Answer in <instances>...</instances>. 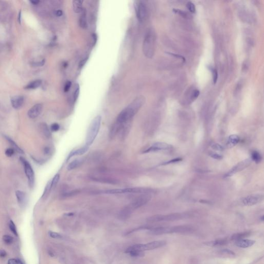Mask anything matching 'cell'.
Instances as JSON below:
<instances>
[{"label":"cell","instance_id":"obj_1","mask_svg":"<svg viewBox=\"0 0 264 264\" xmlns=\"http://www.w3.org/2000/svg\"><path fill=\"white\" fill-rule=\"evenodd\" d=\"M145 98L143 96L136 97L130 105H128L118 116L114 125L119 128V131L139 111L140 108L145 103Z\"/></svg>","mask_w":264,"mask_h":264},{"label":"cell","instance_id":"obj_2","mask_svg":"<svg viewBox=\"0 0 264 264\" xmlns=\"http://www.w3.org/2000/svg\"><path fill=\"white\" fill-rule=\"evenodd\" d=\"M193 230L192 226L187 225L172 227H158L150 229L149 233L153 235H160L171 233H187L192 232Z\"/></svg>","mask_w":264,"mask_h":264},{"label":"cell","instance_id":"obj_3","mask_svg":"<svg viewBox=\"0 0 264 264\" xmlns=\"http://www.w3.org/2000/svg\"><path fill=\"white\" fill-rule=\"evenodd\" d=\"M151 199V195L150 194H141V195L137 197L135 200H134L129 206H128L121 211L120 216H121V217L125 219L127 218L134 209L139 208L145 205Z\"/></svg>","mask_w":264,"mask_h":264},{"label":"cell","instance_id":"obj_4","mask_svg":"<svg viewBox=\"0 0 264 264\" xmlns=\"http://www.w3.org/2000/svg\"><path fill=\"white\" fill-rule=\"evenodd\" d=\"M101 119L100 116H97L92 120L87 133L86 139V146L89 147L96 139L100 128Z\"/></svg>","mask_w":264,"mask_h":264},{"label":"cell","instance_id":"obj_5","mask_svg":"<svg viewBox=\"0 0 264 264\" xmlns=\"http://www.w3.org/2000/svg\"><path fill=\"white\" fill-rule=\"evenodd\" d=\"M155 37L154 33L151 29L147 31L143 42V52L146 57L151 58L155 51Z\"/></svg>","mask_w":264,"mask_h":264},{"label":"cell","instance_id":"obj_6","mask_svg":"<svg viewBox=\"0 0 264 264\" xmlns=\"http://www.w3.org/2000/svg\"><path fill=\"white\" fill-rule=\"evenodd\" d=\"M167 244V242L165 240H159V241H154L151 242L147 243L146 244H138L132 246L128 247L125 253H127L131 251L138 250L141 251H144L152 250L157 248H159L165 246Z\"/></svg>","mask_w":264,"mask_h":264},{"label":"cell","instance_id":"obj_7","mask_svg":"<svg viewBox=\"0 0 264 264\" xmlns=\"http://www.w3.org/2000/svg\"><path fill=\"white\" fill-rule=\"evenodd\" d=\"M185 217V215L183 214L174 213L166 215H157L152 216L147 219L150 222H158L162 221H171L179 220Z\"/></svg>","mask_w":264,"mask_h":264},{"label":"cell","instance_id":"obj_8","mask_svg":"<svg viewBox=\"0 0 264 264\" xmlns=\"http://www.w3.org/2000/svg\"><path fill=\"white\" fill-rule=\"evenodd\" d=\"M152 189L147 188L134 187L125 189H115L108 190L109 194H150Z\"/></svg>","mask_w":264,"mask_h":264},{"label":"cell","instance_id":"obj_9","mask_svg":"<svg viewBox=\"0 0 264 264\" xmlns=\"http://www.w3.org/2000/svg\"><path fill=\"white\" fill-rule=\"evenodd\" d=\"M264 199L262 194H253L242 198L240 202L244 206H252L261 202Z\"/></svg>","mask_w":264,"mask_h":264},{"label":"cell","instance_id":"obj_10","mask_svg":"<svg viewBox=\"0 0 264 264\" xmlns=\"http://www.w3.org/2000/svg\"><path fill=\"white\" fill-rule=\"evenodd\" d=\"M20 161L23 163L25 173L28 181V184L32 188L33 187L35 183V174L34 170L30 164L24 158L20 157Z\"/></svg>","mask_w":264,"mask_h":264},{"label":"cell","instance_id":"obj_11","mask_svg":"<svg viewBox=\"0 0 264 264\" xmlns=\"http://www.w3.org/2000/svg\"><path fill=\"white\" fill-rule=\"evenodd\" d=\"M251 161L250 159H246L242 162L238 163L236 165L233 167L226 174H225L224 177L227 178L232 176L234 174L238 172H240L244 170V169L248 167L250 165Z\"/></svg>","mask_w":264,"mask_h":264},{"label":"cell","instance_id":"obj_12","mask_svg":"<svg viewBox=\"0 0 264 264\" xmlns=\"http://www.w3.org/2000/svg\"><path fill=\"white\" fill-rule=\"evenodd\" d=\"M172 148V146L165 142H157L153 144L147 150H145L143 153H149L151 152H154L159 150H167L171 149Z\"/></svg>","mask_w":264,"mask_h":264},{"label":"cell","instance_id":"obj_13","mask_svg":"<svg viewBox=\"0 0 264 264\" xmlns=\"http://www.w3.org/2000/svg\"><path fill=\"white\" fill-rule=\"evenodd\" d=\"M136 11L138 19L141 22L143 21L146 19L147 12L145 4L142 2H138L136 6Z\"/></svg>","mask_w":264,"mask_h":264},{"label":"cell","instance_id":"obj_14","mask_svg":"<svg viewBox=\"0 0 264 264\" xmlns=\"http://www.w3.org/2000/svg\"><path fill=\"white\" fill-rule=\"evenodd\" d=\"M42 105L41 104H37L34 105L28 111V116L30 119L37 118L41 113Z\"/></svg>","mask_w":264,"mask_h":264},{"label":"cell","instance_id":"obj_15","mask_svg":"<svg viewBox=\"0 0 264 264\" xmlns=\"http://www.w3.org/2000/svg\"><path fill=\"white\" fill-rule=\"evenodd\" d=\"M255 241L250 239H241L235 241V244L237 247L241 248H247L254 245Z\"/></svg>","mask_w":264,"mask_h":264},{"label":"cell","instance_id":"obj_16","mask_svg":"<svg viewBox=\"0 0 264 264\" xmlns=\"http://www.w3.org/2000/svg\"><path fill=\"white\" fill-rule=\"evenodd\" d=\"M11 103L12 106L15 110H18L20 108L23 103H24V97L21 96H17L12 98Z\"/></svg>","mask_w":264,"mask_h":264},{"label":"cell","instance_id":"obj_17","mask_svg":"<svg viewBox=\"0 0 264 264\" xmlns=\"http://www.w3.org/2000/svg\"><path fill=\"white\" fill-rule=\"evenodd\" d=\"M227 242L228 240L226 238H221L213 241L206 242L204 243V244L209 247H218L226 245L227 244Z\"/></svg>","mask_w":264,"mask_h":264},{"label":"cell","instance_id":"obj_18","mask_svg":"<svg viewBox=\"0 0 264 264\" xmlns=\"http://www.w3.org/2000/svg\"><path fill=\"white\" fill-rule=\"evenodd\" d=\"M89 149V147L85 145V146L83 147L82 148H80V149H76L75 150H74V151H72L71 153H70L68 158H67V161H68L70 159L74 156H77V155H83L84 153H86L88 150Z\"/></svg>","mask_w":264,"mask_h":264},{"label":"cell","instance_id":"obj_19","mask_svg":"<svg viewBox=\"0 0 264 264\" xmlns=\"http://www.w3.org/2000/svg\"><path fill=\"white\" fill-rule=\"evenodd\" d=\"M15 195L19 204L21 205H24L27 200V196L26 194L23 191L18 190L15 193Z\"/></svg>","mask_w":264,"mask_h":264},{"label":"cell","instance_id":"obj_20","mask_svg":"<svg viewBox=\"0 0 264 264\" xmlns=\"http://www.w3.org/2000/svg\"><path fill=\"white\" fill-rule=\"evenodd\" d=\"M239 141V137L237 135H232L230 136L227 140L226 146L231 148L234 147Z\"/></svg>","mask_w":264,"mask_h":264},{"label":"cell","instance_id":"obj_21","mask_svg":"<svg viewBox=\"0 0 264 264\" xmlns=\"http://www.w3.org/2000/svg\"><path fill=\"white\" fill-rule=\"evenodd\" d=\"M251 234V232L250 231H245L243 232H240V233H238L233 234L231 236V240H241L244 239V238L249 236Z\"/></svg>","mask_w":264,"mask_h":264},{"label":"cell","instance_id":"obj_22","mask_svg":"<svg viewBox=\"0 0 264 264\" xmlns=\"http://www.w3.org/2000/svg\"><path fill=\"white\" fill-rule=\"evenodd\" d=\"M83 2L82 1H73V10L76 13H80L82 12L83 11Z\"/></svg>","mask_w":264,"mask_h":264},{"label":"cell","instance_id":"obj_23","mask_svg":"<svg viewBox=\"0 0 264 264\" xmlns=\"http://www.w3.org/2000/svg\"><path fill=\"white\" fill-rule=\"evenodd\" d=\"M218 254L219 255L222 256V257H234L235 256V253L232 251L230 250L229 249H223L221 250L218 251Z\"/></svg>","mask_w":264,"mask_h":264},{"label":"cell","instance_id":"obj_24","mask_svg":"<svg viewBox=\"0 0 264 264\" xmlns=\"http://www.w3.org/2000/svg\"><path fill=\"white\" fill-rule=\"evenodd\" d=\"M5 137L6 139L8 141V142L10 143V144L13 147V149L15 151H17L18 153H20V154H24L23 151L16 144V143L14 141L13 139H11L9 137L7 136H5Z\"/></svg>","mask_w":264,"mask_h":264},{"label":"cell","instance_id":"obj_25","mask_svg":"<svg viewBox=\"0 0 264 264\" xmlns=\"http://www.w3.org/2000/svg\"><path fill=\"white\" fill-rule=\"evenodd\" d=\"M82 163V159H76L72 161L68 166V170H73L77 167H79Z\"/></svg>","mask_w":264,"mask_h":264},{"label":"cell","instance_id":"obj_26","mask_svg":"<svg viewBox=\"0 0 264 264\" xmlns=\"http://www.w3.org/2000/svg\"><path fill=\"white\" fill-rule=\"evenodd\" d=\"M42 83V81L40 80H37L34 81L28 84L25 86V88L27 89H34L38 88Z\"/></svg>","mask_w":264,"mask_h":264},{"label":"cell","instance_id":"obj_27","mask_svg":"<svg viewBox=\"0 0 264 264\" xmlns=\"http://www.w3.org/2000/svg\"><path fill=\"white\" fill-rule=\"evenodd\" d=\"M51 189H52L51 181H50L48 183V184H46V186L45 187L43 194L42 196V198L43 199H46L48 196V195H49V194H50Z\"/></svg>","mask_w":264,"mask_h":264},{"label":"cell","instance_id":"obj_28","mask_svg":"<svg viewBox=\"0 0 264 264\" xmlns=\"http://www.w3.org/2000/svg\"><path fill=\"white\" fill-rule=\"evenodd\" d=\"M252 159L256 163H260L262 160V156L261 154L257 151H253L251 155Z\"/></svg>","mask_w":264,"mask_h":264},{"label":"cell","instance_id":"obj_29","mask_svg":"<svg viewBox=\"0 0 264 264\" xmlns=\"http://www.w3.org/2000/svg\"><path fill=\"white\" fill-rule=\"evenodd\" d=\"M41 128H42V132L43 134V135L47 138H49L51 136V133L50 132V130L46 125L45 123H42L41 125Z\"/></svg>","mask_w":264,"mask_h":264},{"label":"cell","instance_id":"obj_30","mask_svg":"<svg viewBox=\"0 0 264 264\" xmlns=\"http://www.w3.org/2000/svg\"><path fill=\"white\" fill-rule=\"evenodd\" d=\"M127 253H128L131 256L135 257H142L144 255V253L143 252V251H131L129 252H128Z\"/></svg>","mask_w":264,"mask_h":264},{"label":"cell","instance_id":"obj_31","mask_svg":"<svg viewBox=\"0 0 264 264\" xmlns=\"http://www.w3.org/2000/svg\"><path fill=\"white\" fill-rule=\"evenodd\" d=\"M83 14L80 18V26L83 28H85L87 25V21H86V12L84 10L82 11Z\"/></svg>","mask_w":264,"mask_h":264},{"label":"cell","instance_id":"obj_32","mask_svg":"<svg viewBox=\"0 0 264 264\" xmlns=\"http://www.w3.org/2000/svg\"><path fill=\"white\" fill-rule=\"evenodd\" d=\"M173 12H174V13H175V14H179V15H180L181 16L185 18H189V17H190V15L187 12H186L184 11L181 10V9H179L174 8L173 9Z\"/></svg>","mask_w":264,"mask_h":264},{"label":"cell","instance_id":"obj_33","mask_svg":"<svg viewBox=\"0 0 264 264\" xmlns=\"http://www.w3.org/2000/svg\"><path fill=\"white\" fill-rule=\"evenodd\" d=\"M186 6H187L188 9L189 11V12L190 13H195V11H196L195 6V4L192 2H191V1L188 2Z\"/></svg>","mask_w":264,"mask_h":264},{"label":"cell","instance_id":"obj_34","mask_svg":"<svg viewBox=\"0 0 264 264\" xmlns=\"http://www.w3.org/2000/svg\"><path fill=\"white\" fill-rule=\"evenodd\" d=\"M9 226L11 231L12 232V233L14 234L15 236H18V233H17V230L16 229V226L14 224V222L12 220L10 221L9 223Z\"/></svg>","mask_w":264,"mask_h":264},{"label":"cell","instance_id":"obj_35","mask_svg":"<svg viewBox=\"0 0 264 264\" xmlns=\"http://www.w3.org/2000/svg\"><path fill=\"white\" fill-rule=\"evenodd\" d=\"M3 240L4 242L7 244V245H10L13 242V238L9 235H5L3 237Z\"/></svg>","mask_w":264,"mask_h":264},{"label":"cell","instance_id":"obj_36","mask_svg":"<svg viewBox=\"0 0 264 264\" xmlns=\"http://www.w3.org/2000/svg\"><path fill=\"white\" fill-rule=\"evenodd\" d=\"M60 178V175L59 174H56L53 179L51 180V184H52V189L54 188L56 185L57 184Z\"/></svg>","mask_w":264,"mask_h":264},{"label":"cell","instance_id":"obj_37","mask_svg":"<svg viewBox=\"0 0 264 264\" xmlns=\"http://www.w3.org/2000/svg\"><path fill=\"white\" fill-rule=\"evenodd\" d=\"M211 70L212 71V74H213V82L214 83L216 84L218 80V74L217 70L215 69H211Z\"/></svg>","mask_w":264,"mask_h":264},{"label":"cell","instance_id":"obj_38","mask_svg":"<svg viewBox=\"0 0 264 264\" xmlns=\"http://www.w3.org/2000/svg\"><path fill=\"white\" fill-rule=\"evenodd\" d=\"M49 235L51 237L55 239H61L63 238L62 235H61L60 234L52 231H50L49 232Z\"/></svg>","mask_w":264,"mask_h":264},{"label":"cell","instance_id":"obj_39","mask_svg":"<svg viewBox=\"0 0 264 264\" xmlns=\"http://www.w3.org/2000/svg\"><path fill=\"white\" fill-rule=\"evenodd\" d=\"M80 94V87L79 85H77L75 87V89L74 92V101L75 102L77 100V99L79 97Z\"/></svg>","mask_w":264,"mask_h":264},{"label":"cell","instance_id":"obj_40","mask_svg":"<svg viewBox=\"0 0 264 264\" xmlns=\"http://www.w3.org/2000/svg\"><path fill=\"white\" fill-rule=\"evenodd\" d=\"M211 148L213 149L217 150V151H221L223 150V148L222 147L221 145H220L219 144H218V143H214V144H213L211 146Z\"/></svg>","mask_w":264,"mask_h":264},{"label":"cell","instance_id":"obj_41","mask_svg":"<svg viewBox=\"0 0 264 264\" xmlns=\"http://www.w3.org/2000/svg\"><path fill=\"white\" fill-rule=\"evenodd\" d=\"M200 95V91L198 89L194 90L191 94V99L194 100L199 97Z\"/></svg>","mask_w":264,"mask_h":264},{"label":"cell","instance_id":"obj_42","mask_svg":"<svg viewBox=\"0 0 264 264\" xmlns=\"http://www.w3.org/2000/svg\"><path fill=\"white\" fill-rule=\"evenodd\" d=\"M14 153V150L12 148H8L5 151V154L8 157H11Z\"/></svg>","mask_w":264,"mask_h":264},{"label":"cell","instance_id":"obj_43","mask_svg":"<svg viewBox=\"0 0 264 264\" xmlns=\"http://www.w3.org/2000/svg\"><path fill=\"white\" fill-rule=\"evenodd\" d=\"M166 53H167L168 54H169V55L174 56V57H176L177 58H179V59H181L184 62L185 61V58L183 56L180 55H179V54H175V53H171V52H166Z\"/></svg>","mask_w":264,"mask_h":264},{"label":"cell","instance_id":"obj_44","mask_svg":"<svg viewBox=\"0 0 264 264\" xmlns=\"http://www.w3.org/2000/svg\"><path fill=\"white\" fill-rule=\"evenodd\" d=\"M59 128H60V126L58 123H53L51 126V130L53 132L58 131L59 130Z\"/></svg>","mask_w":264,"mask_h":264},{"label":"cell","instance_id":"obj_45","mask_svg":"<svg viewBox=\"0 0 264 264\" xmlns=\"http://www.w3.org/2000/svg\"><path fill=\"white\" fill-rule=\"evenodd\" d=\"M210 156L213 157V158H215V159H220L222 158V156L220 155V154H217V153H211L210 154Z\"/></svg>","mask_w":264,"mask_h":264},{"label":"cell","instance_id":"obj_46","mask_svg":"<svg viewBox=\"0 0 264 264\" xmlns=\"http://www.w3.org/2000/svg\"><path fill=\"white\" fill-rule=\"evenodd\" d=\"M71 85H72V83L70 81H68L66 83L65 86V87H64V91L65 92H67L69 90V89L71 88Z\"/></svg>","mask_w":264,"mask_h":264},{"label":"cell","instance_id":"obj_47","mask_svg":"<svg viewBox=\"0 0 264 264\" xmlns=\"http://www.w3.org/2000/svg\"><path fill=\"white\" fill-rule=\"evenodd\" d=\"M88 59V57H86V58H85L84 59H83V60H82L80 62V63H79V68H82V67H83L86 64V62L87 61Z\"/></svg>","mask_w":264,"mask_h":264},{"label":"cell","instance_id":"obj_48","mask_svg":"<svg viewBox=\"0 0 264 264\" xmlns=\"http://www.w3.org/2000/svg\"><path fill=\"white\" fill-rule=\"evenodd\" d=\"M182 160L181 158H175V159H173L172 160H171L170 161H169L168 162H166V163H165V164H163V165H167V164H171V163H177V162H178L179 161H181Z\"/></svg>","mask_w":264,"mask_h":264},{"label":"cell","instance_id":"obj_49","mask_svg":"<svg viewBox=\"0 0 264 264\" xmlns=\"http://www.w3.org/2000/svg\"><path fill=\"white\" fill-rule=\"evenodd\" d=\"M8 264H19V262H18V260L13 258V259H10L8 261Z\"/></svg>","mask_w":264,"mask_h":264},{"label":"cell","instance_id":"obj_50","mask_svg":"<svg viewBox=\"0 0 264 264\" xmlns=\"http://www.w3.org/2000/svg\"><path fill=\"white\" fill-rule=\"evenodd\" d=\"M6 255H7V253L4 250H3V249L0 250V257H6Z\"/></svg>","mask_w":264,"mask_h":264},{"label":"cell","instance_id":"obj_51","mask_svg":"<svg viewBox=\"0 0 264 264\" xmlns=\"http://www.w3.org/2000/svg\"><path fill=\"white\" fill-rule=\"evenodd\" d=\"M55 14L56 15H57L58 17H60L63 14V12L61 10H57L56 11H55Z\"/></svg>","mask_w":264,"mask_h":264},{"label":"cell","instance_id":"obj_52","mask_svg":"<svg viewBox=\"0 0 264 264\" xmlns=\"http://www.w3.org/2000/svg\"><path fill=\"white\" fill-rule=\"evenodd\" d=\"M50 152V149L49 147H45L44 149V153L45 154H48Z\"/></svg>","mask_w":264,"mask_h":264},{"label":"cell","instance_id":"obj_53","mask_svg":"<svg viewBox=\"0 0 264 264\" xmlns=\"http://www.w3.org/2000/svg\"><path fill=\"white\" fill-rule=\"evenodd\" d=\"M92 38H93V39L94 40V44L96 43V42H97V35L96 34H94L92 35Z\"/></svg>","mask_w":264,"mask_h":264},{"label":"cell","instance_id":"obj_54","mask_svg":"<svg viewBox=\"0 0 264 264\" xmlns=\"http://www.w3.org/2000/svg\"><path fill=\"white\" fill-rule=\"evenodd\" d=\"M32 3H33V4H38L39 3V1H30Z\"/></svg>","mask_w":264,"mask_h":264},{"label":"cell","instance_id":"obj_55","mask_svg":"<svg viewBox=\"0 0 264 264\" xmlns=\"http://www.w3.org/2000/svg\"><path fill=\"white\" fill-rule=\"evenodd\" d=\"M18 262H19V264H24V263H23V262L22 261H21L20 260H18Z\"/></svg>","mask_w":264,"mask_h":264}]
</instances>
